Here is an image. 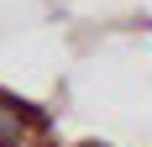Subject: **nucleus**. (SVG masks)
I'll use <instances>...</instances> for the list:
<instances>
[{
  "instance_id": "nucleus-1",
  "label": "nucleus",
  "mask_w": 152,
  "mask_h": 147,
  "mask_svg": "<svg viewBox=\"0 0 152 147\" xmlns=\"http://www.w3.org/2000/svg\"><path fill=\"white\" fill-rule=\"evenodd\" d=\"M0 147H47V121L37 105L0 89Z\"/></svg>"
}]
</instances>
